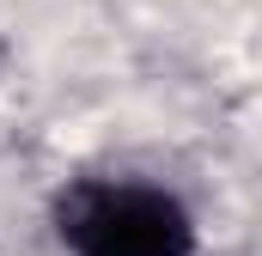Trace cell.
Wrapping results in <instances>:
<instances>
[{
  "mask_svg": "<svg viewBox=\"0 0 262 256\" xmlns=\"http://www.w3.org/2000/svg\"><path fill=\"white\" fill-rule=\"evenodd\" d=\"M67 256H195L201 226L183 195L140 177H67L49 201Z\"/></svg>",
  "mask_w": 262,
  "mask_h": 256,
  "instance_id": "6da1fadb",
  "label": "cell"
}]
</instances>
